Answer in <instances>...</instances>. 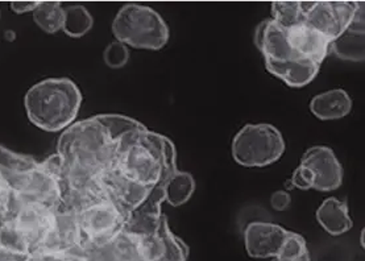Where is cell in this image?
Instances as JSON below:
<instances>
[{
    "label": "cell",
    "mask_w": 365,
    "mask_h": 261,
    "mask_svg": "<svg viewBox=\"0 0 365 261\" xmlns=\"http://www.w3.org/2000/svg\"><path fill=\"white\" fill-rule=\"evenodd\" d=\"M292 197L287 190H277L270 197V206L276 211H285L290 206Z\"/></svg>",
    "instance_id": "cell-32"
},
{
    "label": "cell",
    "mask_w": 365,
    "mask_h": 261,
    "mask_svg": "<svg viewBox=\"0 0 365 261\" xmlns=\"http://www.w3.org/2000/svg\"><path fill=\"white\" fill-rule=\"evenodd\" d=\"M81 105L82 93L69 78L40 81L24 98L28 119L46 132L66 130L76 121Z\"/></svg>",
    "instance_id": "cell-3"
},
{
    "label": "cell",
    "mask_w": 365,
    "mask_h": 261,
    "mask_svg": "<svg viewBox=\"0 0 365 261\" xmlns=\"http://www.w3.org/2000/svg\"><path fill=\"white\" fill-rule=\"evenodd\" d=\"M144 261H148V260H144Z\"/></svg>",
    "instance_id": "cell-35"
},
{
    "label": "cell",
    "mask_w": 365,
    "mask_h": 261,
    "mask_svg": "<svg viewBox=\"0 0 365 261\" xmlns=\"http://www.w3.org/2000/svg\"><path fill=\"white\" fill-rule=\"evenodd\" d=\"M103 60L108 68L120 69L123 66H125L130 60V49L127 45L115 40L107 45L103 53Z\"/></svg>",
    "instance_id": "cell-29"
},
{
    "label": "cell",
    "mask_w": 365,
    "mask_h": 261,
    "mask_svg": "<svg viewBox=\"0 0 365 261\" xmlns=\"http://www.w3.org/2000/svg\"><path fill=\"white\" fill-rule=\"evenodd\" d=\"M276 260L310 261V252L304 236L297 234L294 231H290Z\"/></svg>",
    "instance_id": "cell-28"
},
{
    "label": "cell",
    "mask_w": 365,
    "mask_h": 261,
    "mask_svg": "<svg viewBox=\"0 0 365 261\" xmlns=\"http://www.w3.org/2000/svg\"><path fill=\"white\" fill-rule=\"evenodd\" d=\"M289 230L269 222H252L244 232L247 253L253 259H276L289 235Z\"/></svg>",
    "instance_id": "cell-12"
},
{
    "label": "cell",
    "mask_w": 365,
    "mask_h": 261,
    "mask_svg": "<svg viewBox=\"0 0 365 261\" xmlns=\"http://www.w3.org/2000/svg\"><path fill=\"white\" fill-rule=\"evenodd\" d=\"M83 244L98 247L119 235L125 227L127 217L113 202L106 200L79 211L77 214Z\"/></svg>",
    "instance_id": "cell-7"
},
{
    "label": "cell",
    "mask_w": 365,
    "mask_h": 261,
    "mask_svg": "<svg viewBox=\"0 0 365 261\" xmlns=\"http://www.w3.org/2000/svg\"><path fill=\"white\" fill-rule=\"evenodd\" d=\"M310 1H274L272 3V20L281 28L289 29L292 26L304 23L306 11Z\"/></svg>",
    "instance_id": "cell-24"
},
{
    "label": "cell",
    "mask_w": 365,
    "mask_h": 261,
    "mask_svg": "<svg viewBox=\"0 0 365 261\" xmlns=\"http://www.w3.org/2000/svg\"><path fill=\"white\" fill-rule=\"evenodd\" d=\"M94 26V19L88 9L81 4H73L63 9L62 31L73 39L87 35Z\"/></svg>",
    "instance_id": "cell-25"
},
{
    "label": "cell",
    "mask_w": 365,
    "mask_h": 261,
    "mask_svg": "<svg viewBox=\"0 0 365 261\" xmlns=\"http://www.w3.org/2000/svg\"><path fill=\"white\" fill-rule=\"evenodd\" d=\"M26 203H40L54 211L61 206V161L57 155L38 163L18 192L12 193L9 218Z\"/></svg>",
    "instance_id": "cell-6"
},
{
    "label": "cell",
    "mask_w": 365,
    "mask_h": 261,
    "mask_svg": "<svg viewBox=\"0 0 365 261\" xmlns=\"http://www.w3.org/2000/svg\"><path fill=\"white\" fill-rule=\"evenodd\" d=\"M164 202L173 208L187 203L195 192V180L192 174L174 169L160 183Z\"/></svg>",
    "instance_id": "cell-23"
},
{
    "label": "cell",
    "mask_w": 365,
    "mask_h": 261,
    "mask_svg": "<svg viewBox=\"0 0 365 261\" xmlns=\"http://www.w3.org/2000/svg\"><path fill=\"white\" fill-rule=\"evenodd\" d=\"M145 260L187 261L189 247L170 230L168 218L163 215L156 234L139 236Z\"/></svg>",
    "instance_id": "cell-13"
},
{
    "label": "cell",
    "mask_w": 365,
    "mask_h": 261,
    "mask_svg": "<svg viewBox=\"0 0 365 261\" xmlns=\"http://www.w3.org/2000/svg\"><path fill=\"white\" fill-rule=\"evenodd\" d=\"M285 140L269 123L247 124L232 140V157L244 168H264L279 161L285 153Z\"/></svg>",
    "instance_id": "cell-5"
},
{
    "label": "cell",
    "mask_w": 365,
    "mask_h": 261,
    "mask_svg": "<svg viewBox=\"0 0 365 261\" xmlns=\"http://www.w3.org/2000/svg\"><path fill=\"white\" fill-rule=\"evenodd\" d=\"M317 220L319 226L332 236L343 235L354 227L347 202L335 197L323 200L317 210Z\"/></svg>",
    "instance_id": "cell-22"
},
{
    "label": "cell",
    "mask_w": 365,
    "mask_h": 261,
    "mask_svg": "<svg viewBox=\"0 0 365 261\" xmlns=\"http://www.w3.org/2000/svg\"><path fill=\"white\" fill-rule=\"evenodd\" d=\"M11 200H12V192L9 189V183L3 178L0 173V217L9 219L11 213Z\"/></svg>",
    "instance_id": "cell-31"
},
{
    "label": "cell",
    "mask_w": 365,
    "mask_h": 261,
    "mask_svg": "<svg viewBox=\"0 0 365 261\" xmlns=\"http://www.w3.org/2000/svg\"><path fill=\"white\" fill-rule=\"evenodd\" d=\"M361 1H310L304 23L312 26L331 43L338 39L355 18Z\"/></svg>",
    "instance_id": "cell-8"
},
{
    "label": "cell",
    "mask_w": 365,
    "mask_h": 261,
    "mask_svg": "<svg viewBox=\"0 0 365 261\" xmlns=\"http://www.w3.org/2000/svg\"><path fill=\"white\" fill-rule=\"evenodd\" d=\"M87 261H144L140 237L123 230L113 240L98 247L85 245Z\"/></svg>",
    "instance_id": "cell-15"
},
{
    "label": "cell",
    "mask_w": 365,
    "mask_h": 261,
    "mask_svg": "<svg viewBox=\"0 0 365 261\" xmlns=\"http://www.w3.org/2000/svg\"><path fill=\"white\" fill-rule=\"evenodd\" d=\"M102 181L105 185L107 198L116 208L122 210L127 219L133 211H136L145 203L153 190L132 181L119 169H116L115 165L102 172Z\"/></svg>",
    "instance_id": "cell-9"
},
{
    "label": "cell",
    "mask_w": 365,
    "mask_h": 261,
    "mask_svg": "<svg viewBox=\"0 0 365 261\" xmlns=\"http://www.w3.org/2000/svg\"><path fill=\"white\" fill-rule=\"evenodd\" d=\"M9 6H11V9L15 14L23 15V14H28V12H34L36 7L38 6V1H31V0H26V1H12Z\"/></svg>",
    "instance_id": "cell-33"
},
{
    "label": "cell",
    "mask_w": 365,
    "mask_h": 261,
    "mask_svg": "<svg viewBox=\"0 0 365 261\" xmlns=\"http://www.w3.org/2000/svg\"><path fill=\"white\" fill-rule=\"evenodd\" d=\"M364 3L361 1L356 15L347 29L330 45V52L344 61L363 62L365 60Z\"/></svg>",
    "instance_id": "cell-16"
},
{
    "label": "cell",
    "mask_w": 365,
    "mask_h": 261,
    "mask_svg": "<svg viewBox=\"0 0 365 261\" xmlns=\"http://www.w3.org/2000/svg\"><path fill=\"white\" fill-rule=\"evenodd\" d=\"M284 32L290 51L298 58L322 65L330 53V40L306 23L297 24Z\"/></svg>",
    "instance_id": "cell-14"
},
{
    "label": "cell",
    "mask_w": 365,
    "mask_h": 261,
    "mask_svg": "<svg viewBox=\"0 0 365 261\" xmlns=\"http://www.w3.org/2000/svg\"><path fill=\"white\" fill-rule=\"evenodd\" d=\"M143 128L145 126L128 116L96 115L63 130L56 155L65 169L102 173L115 165L123 138Z\"/></svg>",
    "instance_id": "cell-1"
},
{
    "label": "cell",
    "mask_w": 365,
    "mask_h": 261,
    "mask_svg": "<svg viewBox=\"0 0 365 261\" xmlns=\"http://www.w3.org/2000/svg\"><path fill=\"white\" fill-rule=\"evenodd\" d=\"M352 110V99L346 90L335 88L314 96L310 111L319 121H338Z\"/></svg>",
    "instance_id": "cell-21"
},
{
    "label": "cell",
    "mask_w": 365,
    "mask_h": 261,
    "mask_svg": "<svg viewBox=\"0 0 365 261\" xmlns=\"http://www.w3.org/2000/svg\"><path fill=\"white\" fill-rule=\"evenodd\" d=\"M265 68L287 86L301 88L313 82L319 73L321 65L296 57L285 61H265Z\"/></svg>",
    "instance_id": "cell-19"
},
{
    "label": "cell",
    "mask_w": 365,
    "mask_h": 261,
    "mask_svg": "<svg viewBox=\"0 0 365 261\" xmlns=\"http://www.w3.org/2000/svg\"><path fill=\"white\" fill-rule=\"evenodd\" d=\"M314 183H315V177H314V173L310 168L302 165V164L297 166L296 170L292 175V186L306 192V190L314 189Z\"/></svg>",
    "instance_id": "cell-30"
},
{
    "label": "cell",
    "mask_w": 365,
    "mask_h": 261,
    "mask_svg": "<svg viewBox=\"0 0 365 261\" xmlns=\"http://www.w3.org/2000/svg\"><path fill=\"white\" fill-rule=\"evenodd\" d=\"M85 247L83 237L79 230L77 213L69 210H56V225L52 234L43 247L53 251H73Z\"/></svg>",
    "instance_id": "cell-17"
},
{
    "label": "cell",
    "mask_w": 365,
    "mask_h": 261,
    "mask_svg": "<svg viewBox=\"0 0 365 261\" xmlns=\"http://www.w3.org/2000/svg\"><path fill=\"white\" fill-rule=\"evenodd\" d=\"M116 41L135 49L160 51L169 41V26L163 16L148 6L128 3L113 21Z\"/></svg>",
    "instance_id": "cell-4"
},
{
    "label": "cell",
    "mask_w": 365,
    "mask_h": 261,
    "mask_svg": "<svg viewBox=\"0 0 365 261\" xmlns=\"http://www.w3.org/2000/svg\"><path fill=\"white\" fill-rule=\"evenodd\" d=\"M115 168L132 181L155 189L177 169L173 143L147 128L133 130L123 138Z\"/></svg>",
    "instance_id": "cell-2"
},
{
    "label": "cell",
    "mask_w": 365,
    "mask_h": 261,
    "mask_svg": "<svg viewBox=\"0 0 365 261\" xmlns=\"http://www.w3.org/2000/svg\"><path fill=\"white\" fill-rule=\"evenodd\" d=\"M273 261H277V260H276V259H273Z\"/></svg>",
    "instance_id": "cell-34"
},
{
    "label": "cell",
    "mask_w": 365,
    "mask_h": 261,
    "mask_svg": "<svg viewBox=\"0 0 365 261\" xmlns=\"http://www.w3.org/2000/svg\"><path fill=\"white\" fill-rule=\"evenodd\" d=\"M38 165L34 157L20 155L0 145V173L9 183L11 192H18L26 177Z\"/></svg>",
    "instance_id": "cell-20"
},
{
    "label": "cell",
    "mask_w": 365,
    "mask_h": 261,
    "mask_svg": "<svg viewBox=\"0 0 365 261\" xmlns=\"http://www.w3.org/2000/svg\"><path fill=\"white\" fill-rule=\"evenodd\" d=\"M32 15L36 24L45 34L54 35L62 31L63 9L60 1H38Z\"/></svg>",
    "instance_id": "cell-26"
},
{
    "label": "cell",
    "mask_w": 365,
    "mask_h": 261,
    "mask_svg": "<svg viewBox=\"0 0 365 261\" xmlns=\"http://www.w3.org/2000/svg\"><path fill=\"white\" fill-rule=\"evenodd\" d=\"M0 250L15 255H29L32 247L28 243L26 236L23 235L12 222V219H6L0 225Z\"/></svg>",
    "instance_id": "cell-27"
},
{
    "label": "cell",
    "mask_w": 365,
    "mask_h": 261,
    "mask_svg": "<svg viewBox=\"0 0 365 261\" xmlns=\"http://www.w3.org/2000/svg\"><path fill=\"white\" fill-rule=\"evenodd\" d=\"M26 236L32 251L43 247L52 234L56 225V211L40 203L21 205L16 213L9 218Z\"/></svg>",
    "instance_id": "cell-10"
},
{
    "label": "cell",
    "mask_w": 365,
    "mask_h": 261,
    "mask_svg": "<svg viewBox=\"0 0 365 261\" xmlns=\"http://www.w3.org/2000/svg\"><path fill=\"white\" fill-rule=\"evenodd\" d=\"M301 164L312 169L315 177L314 190L332 192L343 183V168L332 149L315 145L307 149L301 158Z\"/></svg>",
    "instance_id": "cell-11"
},
{
    "label": "cell",
    "mask_w": 365,
    "mask_h": 261,
    "mask_svg": "<svg viewBox=\"0 0 365 261\" xmlns=\"http://www.w3.org/2000/svg\"><path fill=\"white\" fill-rule=\"evenodd\" d=\"M255 44L260 51L264 61H285L296 58L287 43L284 29H281L272 19L259 24L255 32Z\"/></svg>",
    "instance_id": "cell-18"
}]
</instances>
